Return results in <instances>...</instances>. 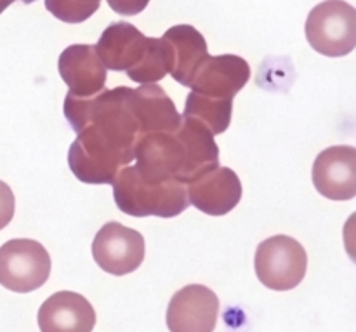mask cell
<instances>
[{
	"label": "cell",
	"mask_w": 356,
	"mask_h": 332,
	"mask_svg": "<svg viewBox=\"0 0 356 332\" xmlns=\"http://www.w3.org/2000/svg\"><path fill=\"white\" fill-rule=\"evenodd\" d=\"M131 87L101 90L90 97L66 94L63 111L76 132L68 166L86 184H111L134 160L141 127L131 104Z\"/></svg>",
	"instance_id": "obj_1"
},
{
	"label": "cell",
	"mask_w": 356,
	"mask_h": 332,
	"mask_svg": "<svg viewBox=\"0 0 356 332\" xmlns=\"http://www.w3.org/2000/svg\"><path fill=\"white\" fill-rule=\"evenodd\" d=\"M134 159V169L143 180L153 183L176 180L190 184L219 167V148L204 124L183 115L174 132L141 136L136 143Z\"/></svg>",
	"instance_id": "obj_2"
},
{
	"label": "cell",
	"mask_w": 356,
	"mask_h": 332,
	"mask_svg": "<svg viewBox=\"0 0 356 332\" xmlns=\"http://www.w3.org/2000/svg\"><path fill=\"white\" fill-rule=\"evenodd\" d=\"M113 184V198L117 207L124 214L134 218H176L183 214L190 205L186 195V184L179 181H153L143 180L134 166H125L118 171Z\"/></svg>",
	"instance_id": "obj_3"
},
{
	"label": "cell",
	"mask_w": 356,
	"mask_h": 332,
	"mask_svg": "<svg viewBox=\"0 0 356 332\" xmlns=\"http://www.w3.org/2000/svg\"><path fill=\"white\" fill-rule=\"evenodd\" d=\"M306 38L316 52L329 58L348 56L356 45V10L344 0H325L306 19Z\"/></svg>",
	"instance_id": "obj_4"
},
{
	"label": "cell",
	"mask_w": 356,
	"mask_h": 332,
	"mask_svg": "<svg viewBox=\"0 0 356 332\" xmlns=\"http://www.w3.org/2000/svg\"><path fill=\"white\" fill-rule=\"evenodd\" d=\"M254 267L264 287L271 291H291L306 277L308 254L292 237L275 235L257 246Z\"/></svg>",
	"instance_id": "obj_5"
},
{
	"label": "cell",
	"mask_w": 356,
	"mask_h": 332,
	"mask_svg": "<svg viewBox=\"0 0 356 332\" xmlns=\"http://www.w3.org/2000/svg\"><path fill=\"white\" fill-rule=\"evenodd\" d=\"M51 256L37 240L13 239L0 247V285L13 292L37 291L51 275Z\"/></svg>",
	"instance_id": "obj_6"
},
{
	"label": "cell",
	"mask_w": 356,
	"mask_h": 332,
	"mask_svg": "<svg viewBox=\"0 0 356 332\" xmlns=\"http://www.w3.org/2000/svg\"><path fill=\"white\" fill-rule=\"evenodd\" d=\"M92 258L106 274L122 277L132 274L145 260V237L117 221H110L92 240Z\"/></svg>",
	"instance_id": "obj_7"
},
{
	"label": "cell",
	"mask_w": 356,
	"mask_h": 332,
	"mask_svg": "<svg viewBox=\"0 0 356 332\" xmlns=\"http://www.w3.org/2000/svg\"><path fill=\"white\" fill-rule=\"evenodd\" d=\"M250 80V66L236 54L209 56L195 73L190 89L207 100L233 103Z\"/></svg>",
	"instance_id": "obj_8"
},
{
	"label": "cell",
	"mask_w": 356,
	"mask_h": 332,
	"mask_svg": "<svg viewBox=\"0 0 356 332\" xmlns=\"http://www.w3.org/2000/svg\"><path fill=\"white\" fill-rule=\"evenodd\" d=\"M218 317V296L200 284L177 291L167 306V327L170 332H214Z\"/></svg>",
	"instance_id": "obj_9"
},
{
	"label": "cell",
	"mask_w": 356,
	"mask_h": 332,
	"mask_svg": "<svg viewBox=\"0 0 356 332\" xmlns=\"http://www.w3.org/2000/svg\"><path fill=\"white\" fill-rule=\"evenodd\" d=\"M313 184L329 200H351L356 195V148L341 145L318 153L313 164Z\"/></svg>",
	"instance_id": "obj_10"
},
{
	"label": "cell",
	"mask_w": 356,
	"mask_h": 332,
	"mask_svg": "<svg viewBox=\"0 0 356 332\" xmlns=\"http://www.w3.org/2000/svg\"><path fill=\"white\" fill-rule=\"evenodd\" d=\"M190 204L209 216H225L242 200V183L229 167H214L186 187Z\"/></svg>",
	"instance_id": "obj_11"
},
{
	"label": "cell",
	"mask_w": 356,
	"mask_h": 332,
	"mask_svg": "<svg viewBox=\"0 0 356 332\" xmlns=\"http://www.w3.org/2000/svg\"><path fill=\"white\" fill-rule=\"evenodd\" d=\"M58 70L68 86V94L72 96H96L106 86L108 70L97 56L94 45L75 44L66 47L59 56Z\"/></svg>",
	"instance_id": "obj_12"
},
{
	"label": "cell",
	"mask_w": 356,
	"mask_h": 332,
	"mask_svg": "<svg viewBox=\"0 0 356 332\" xmlns=\"http://www.w3.org/2000/svg\"><path fill=\"white\" fill-rule=\"evenodd\" d=\"M94 47L106 70L125 72L129 75L145 59L149 37H145L134 24L117 21L103 31Z\"/></svg>",
	"instance_id": "obj_13"
},
{
	"label": "cell",
	"mask_w": 356,
	"mask_h": 332,
	"mask_svg": "<svg viewBox=\"0 0 356 332\" xmlns=\"http://www.w3.org/2000/svg\"><path fill=\"white\" fill-rule=\"evenodd\" d=\"M94 326L96 312L79 292H56L38 310L40 332H92Z\"/></svg>",
	"instance_id": "obj_14"
},
{
	"label": "cell",
	"mask_w": 356,
	"mask_h": 332,
	"mask_svg": "<svg viewBox=\"0 0 356 332\" xmlns=\"http://www.w3.org/2000/svg\"><path fill=\"white\" fill-rule=\"evenodd\" d=\"M131 104L141 127V136L152 132H174L181 115L165 90L156 84H141L131 90Z\"/></svg>",
	"instance_id": "obj_15"
},
{
	"label": "cell",
	"mask_w": 356,
	"mask_h": 332,
	"mask_svg": "<svg viewBox=\"0 0 356 332\" xmlns=\"http://www.w3.org/2000/svg\"><path fill=\"white\" fill-rule=\"evenodd\" d=\"M170 45V75L181 86L190 87L195 73L209 58L204 35L191 24H176L163 35Z\"/></svg>",
	"instance_id": "obj_16"
},
{
	"label": "cell",
	"mask_w": 356,
	"mask_h": 332,
	"mask_svg": "<svg viewBox=\"0 0 356 332\" xmlns=\"http://www.w3.org/2000/svg\"><path fill=\"white\" fill-rule=\"evenodd\" d=\"M233 103L207 100L191 90L184 104V117H191L204 124L212 134H222L232 122Z\"/></svg>",
	"instance_id": "obj_17"
},
{
	"label": "cell",
	"mask_w": 356,
	"mask_h": 332,
	"mask_svg": "<svg viewBox=\"0 0 356 332\" xmlns=\"http://www.w3.org/2000/svg\"><path fill=\"white\" fill-rule=\"evenodd\" d=\"M170 45L165 38L149 37V47L141 65L129 73L136 84H155L170 72Z\"/></svg>",
	"instance_id": "obj_18"
},
{
	"label": "cell",
	"mask_w": 356,
	"mask_h": 332,
	"mask_svg": "<svg viewBox=\"0 0 356 332\" xmlns=\"http://www.w3.org/2000/svg\"><path fill=\"white\" fill-rule=\"evenodd\" d=\"M101 0H45V9L65 23H83L97 9Z\"/></svg>",
	"instance_id": "obj_19"
},
{
	"label": "cell",
	"mask_w": 356,
	"mask_h": 332,
	"mask_svg": "<svg viewBox=\"0 0 356 332\" xmlns=\"http://www.w3.org/2000/svg\"><path fill=\"white\" fill-rule=\"evenodd\" d=\"M14 209H16V200L14 193L3 181H0V230L6 228L14 218Z\"/></svg>",
	"instance_id": "obj_20"
},
{
	"label": "cell",
	"mask_w": 356,
	"mask_h": 332,
	"mask_svg": "<svg viewBox=\"0 0 356 332\" xmlns=\"http://www.w3.org/2000/svg\"><path fill=\"white\" fill-rule=\"evenodd\" d=\"M149 0H108V6L122 16H136V14L143 13Z\"/></svg>",
	"instance_id": "obj_21"
},
{
	"label": "cell",
	"mask_w": 356,
	"mask_h": 332,
	"mask_svg": "<svg viewBox=\"0 0 356 332\" xmlns=\"http://www.w3.org/2000/svg\"><path fill=\"white\" fill-rule=\"evenodd\" d=\"M14 2H16V0H0V14H2L3 10H6L7 7H9L10 3H14ZM21 2H23V3H33L35 0H21Z\"/></svg>",
	"instance_id": "obj_22"
}]
</instances>
